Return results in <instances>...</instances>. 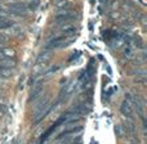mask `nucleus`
<instances>
[{
	"mask_svg": "<svg viewBox=\"0 0 147 144\" xmlns=\"http://www.w3.org/2000/svg\"><path fill=\"white\" fill-rule=\"evenodd\" d=\"M51 109H52V103L48 96L40 99V100L35 104V107H34V122L39 124V122L51 112Z\"/></svg>",
	"mask_w": 147,
	"mask_h": 144,
	"instance_id": "nucleus-1",
	"label": "nucleus"
},
{
	"mask_svg": "<svg viewBox=\"0 0 147 144\" xmlns=\"http://www.w3.org/2000/svg\"><path fill=\"white\" fill-rule=\"evenodd\" d=\"M74 17V14L70 13V10H65V9H59L58 12L56 13V17H54V19H56V23H62L63 25L65 22H69L70 19Z\"/></svg>",
	"mask_w": 147,
	"mask_h": 144,
	"instance_id": "nucleus-2",
	"label": "nucleus"
},
{
	"mask_svg": "<svg viewBox=\"0 0 147 144\" xmlns=\"http://www.w3.org/2000/svg\"><path fill=\"white\" fill-rule=\"evenodd\" d=\"M9 10L14 14H18V15H22V14H26L27 13V7H26L23 3H10L8 5Z\"/></svg>",
	"mask_w": 147,
	"mask_h": 144,
	"instance_id": "nucleus-3",
	"label": "nucleus"
},
{
	"mask_svg": "<svg viewBox=\"0 0 147 144\" xmlns=\"http://www.w3.org/2000/svg\"><path fill=\"white\" fill-rule=\"evenodd\" d=\"M43 91H44V86L41 85H35L34 86V89L31 90V93H30V96H28V102H32V100H36L38 98H40L41 96V94H43Z\"/></svg>",
	"mask_w": 147,
	"mask_h": 144,
	"instance_id": "nucleus-4",
	"label": "nucleus"
},
{
	"mask_svg": "<svg viewBox=\"0 0 147 144\" xmlns=\"http://www.w3.org/2000/svg\"><path fill=\"white\" fill-rule=\"evenodd\" d=\"M120 111L124 116H132L133 113V107H132V102L130 99H125L121 103V107H120Z\"/></svg>",
	"mask_w": 147,
	"mask_h": 144,
	"instance_id": "nucleus-5",
	"label": "nucleus"
},
{
	"mask_svg": "<svg viewBox=\"0 0 147 144\" xmlns=\"http://www.w3.org/2000/svg\"><path fill=\"white\" fill-rule=\"evenodd\" d=\"M75 30H76V26L72 22H65L61 26V31L63 32V35H74Z\"/></svg>",
	"mask_w": 147,
	"mask_h": 144,
	"instance_id": "nucleus-6",
	"label": "nucleus"
},
{
	"mask_svg": "<svg viewBox=\"0 0 147 144\" xmlns=\"http://www.w3.org/2000/svg\"><path fill=\"white\" fill-rule=\"evenodd\" d=\"M88 111H89V109L86 108L85 106H83V104H78V106L72 107L70 112H72V113H75V115H78V116L81 117V116H84V115L88 113Z\"/></svg>",
	"mask_w": 147,
	"mask_h": 144,
	"instance_id": "nucleus-7",
	"label": "nucleus"
},
{
	"mask_svg": "<svg viewBox=\"0 0 147 144\" xmlns=\"http://www.w3.org/2000/svg\"><path fill=\"white\" fill-rule=\"evenodd\" d=\"M51 57H52V50L47 49L45 52H43V53L38 57V63H44V62H47Z\"/></svg>",
	"mask_w": 147,
	"mask_h": 144,
	"instance_id": "nucleus-8",
	"label": "nucleus"
},
{
	"mask_svg": "<svg viewBox=\"0 0 147 144\" xmlns=\"http://www.w3.org/2000/svg\"><path fill=\"white\" fill-rule=\"evenodd\" d=\"M0 52H1L3 57L5 58H13V57H16V50L14 49H10V48H4V49H0Z\"/></svg>",
	"mask_w": 147,
	"mask_h": 144,
	"instance_id": "nucleus-9",
	"label": "nucleus"
},
{
	"mask_svg": "<svg viewBox=\"0 0 147 144\" xmlns=\"http://www.w3.org/2000/svg\"><path fill=\"white\" fill-rule=\"evenodd\" d=\"M123 56H124L127 59H133L136 57V52L133 50L130 46H125L124 50H123Z\"/></svg>",
	"mask_w": 147,
	"mask_h": 144,
	"instance_id": "nucleus-10",
	"label": "nucleus"
},
{
	"mask_svg": "<svg viewBox=\"0 0 147 144\" xmlns=\"http://www.w3.org/2000/svg\"><path fill=\"white\" fill-rule=\"evenodd\" d=\"M54 5L57 9H65L69 5V0H54Z\"/></svg>",
	"mask_w": 147,
	"mask_h": 144,
	"instance_id": "nucleus-11",
	"label": "nucleus"
},
{
	"mask_svg": "<svg viewBox=\"0 0 147 144\" xmlns=\"http://www.w3.org/2000/svg\"><path fill=\"white\" fill-rule=\"evenodd\" d=\"M9 27H12V22L0 17V28H9Z\"/></svg>",
	"mask_w": 147,
	"mask_h": 144,
	"instance_id": "nucleus-12",
	"label": "nucleus"
},
{
	"mask_svg": "<svg viewBox=\"0 0 147 144\" xmlns=\"http://www.w3.org/2000/svg\"><path fill=\"white\" fill-rule=\"evenodd\" d=\"M123 45H124V40H123V39H116V40H114L111 44V46L114 49H119V48H121Z\"/></svg>",
	"mask_w": 147,
	"mask_h": 144,
	"instance_id": "nucleus-13",
	"label": "nucleus"
},
{
	"mask_svg": "<svg viewBox=\"0 0 147 144\" xmlns=\"http://www.w3.org/2000/svg\"><path fill=\"white\" fill-rule=\"evenodd\" d=\"M39 7V0H31L30 4H28V8H30L31 10H36Z\"/></svg>",
	"mask_w": 147,
	"mask_h": 144,
	"instance_id": "nucleus-14",
	"label": "nucleus"
},
{
	"mask_svg": "<svg viewBox=\"0 0 147 144\" xmlns=\"http://www.w3.org/2000/svg\"><path fill=\"white\" fill-rule=\"evenodd\" d=\"M5 113H7V106L5 104H0V119H3L5 116Z\"/></svg>",
	"mask_w": 147,
	"mask_h": 144,
	"instance_id": "nucleus-15",
	"label": "nucleus"
},
{
	"mask_svg": "<svg viewBox=\"0 0 147 144\" xmlns=\"http://www.w3.org/2000/svg\"><path fill=\"white\" fill-rule=\"evenodd\" d=\"M115 133H116L117 137H123V135H124L123 127H121V126H119V125H117V126H115Z\"/></svg>",
	"mask_w": 147,
	"mask_h": 144,
	"instance_id": "nucleus-16",
	"label": "nucleus"
}]
</instances>
